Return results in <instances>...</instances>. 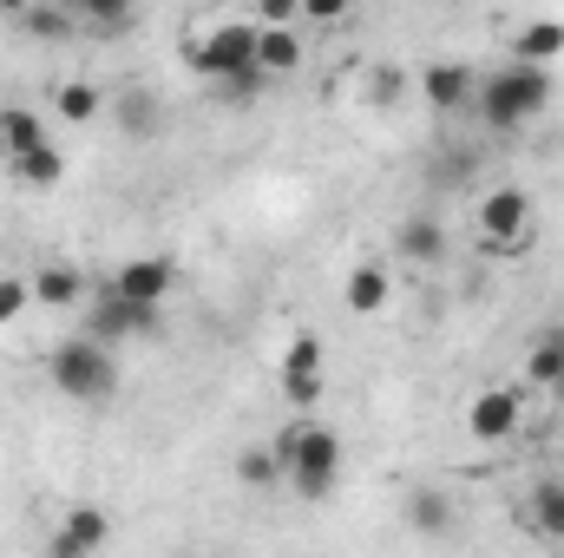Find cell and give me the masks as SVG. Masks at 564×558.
I'll return each instance as SVG.
<instances>
[{
  "instance_id": "19",
  "label": "cell",
  "mask_w": 564,
  "mask_h": 558,
  "mask_svg": "<svg viewBox=\"0 0 564 558\" xmlns=\"http://www.w3.org/2000/svg\"><path fill=\"white\" fill-rule=\"evenodd\" d=\"M0 144H7V164L26 158L33 144H46V119L26 112V106H0Z\"/></svg>"
},
{
  "instance_id": "15",
  "label": "cell",
  "mask_w": 564,
  "mask_h": 558,
  "mask_svg": "<svg viewBox=\"0 0 564 558\" xmlns=\"http://www.w3.org/2000/svg\"><path fill=\"white\" fill-rule=\"evenodd\" d=\"M558 53H564V20H525L519 40H512V66H539V73H552Z\"/></svg>"
},
{
  "instance_id": "11",
  "label": "cell",
  "mask_w": 564,
  "mask_h": 558,
  "mask_svg": "<svg viewBox=\"0 0 564 558\" xmlns=\"http://www.w3.org/2000/svg\"><path fill=\"white\" fill-rule=\"evenodd\" d=\"M401 519H408L414 539H453V533H459V506H453V493H440V486H414Z\"/></svg>"
},
{
  "instance_id": "2",
  "label": "cell",
  "mask_w": 564,
  "mask_h": 558,
  "mask_svg": "<svg viewBox=\"0 0 564 558\" xmlns=\"http://www.w3.org/2000/svg\"><path fill=\"white\" fill-rule=\"evenodd\" d=\"M479 119L492 126V132H519V126H532L545 106H552V73H539V66H492L486 79H479Z\"/></svg>"
},
{
  "instance_id": "18",
  "label": "cell",
  "mask_w": 564,
  "mask_h": 558,
  "mask_svg": "<svg viewBox=\"0 0 564 558\" xmlns=\"http://www.w3.org/2000/svg\"><path fill=\"white\" fill-rule=\"evenodd\" d=\"M302 60H308V46H302V33H295V26H257V66H263V79L295 73Z\"/></svg>"
},
{
  "instance_id": "3",
  "label": "cell",
  "mask_w": 564,
  "mask_h": 558,
  "mask_svg": "<svg viewBox=\"0 0 564 558\" xmlns=\"http://www.w3.org/2000/svg\"><path fill=\"white\" fill-rule=\"evenodd\" d=\"M46 375H53V388H59L66 401H79V408L119 395V355H112L106 342H93V335H66V342L46 355Z\"/></svg>"
},
{
  "instance_id": "13",
  "label": "cell",
  "mask_w": 564,
  "mask_h": 558,
  "mask_svg": "<svg viewBox=\"0 0 564 558\" xmlns=\"http://www.w3.org/2000/svg\"><path fill=\"white\" fill-rule=\"evenodd\" d=\"M421 93H426L433 112H466V106L479 99V73H473V66H426Z\"/></svg>"
},
{
  "instance_id": "8",
  "label": "cell",
  "mask_w": 564,
  "mask_h": 558,
  "mask_svg": "<svg viewBox=\"0 0 564 558\" xmlns=\"http://www.w3.org/2000/svg\"><path fill=\"white\" fill-rule=\"evenodd\" d=\"M519 427H525V401L512 388H479L466 401V433L479 447H506V440H519Z\"/></svg>"
},
{
  "instance_id": "20",
  "label": "cell",
  "mask_w": 564,
  "mask_h": 558,
  "mask_svg": "<svg viewBox=\"0 0 564 558\" xmlns=\"http://www.w3.org/2000/svg\"><path fill=\"white\" fill-rule=\"evenodd\" d=\"M525 382H532V388H558L564 382V329H545V335L525 348Z\"/></svg>"
},
{
  "instance_id": "5",
  "label": "cell",
  "mask_w": 564,
  "mask_h": 558,
  "mask_svg": "<svg viewBox=\"0 0 564 558\" xmlns=\"http://www.w3.org/2000/svg\"><path fill=\"white\" fill-rule=\"evenodd\" d=\"M532 197L519 191V184H492L486 197H479V237L499 250V257H519L525 244H532Z\"/></svg>"
},
{
  "instance_id": "22",
  "label": "cell",
  "mask_w": 564,
  "mask_h": 558,
  "mask_svg": "<svg viewBox=\"0 0 564 558\" xmlns=\"http://www.w3.org/2000/svg\"><path fill=\"white\" fill-rule=\"evenodd\" d=\"M99 106H106V99H99V86H93V79H66V86H53V112H59L66 126H93V119H99Z\"/></svg>"
},
{
  "instance_id": "25",
  "label": "cell",
  "mask_w": 564,
  "mask_h": 558,
  "mask_svg": "<svg viewBox=\"0 0 564 558\" xmlns=\"http://www.w3.org/2000/svg\"><path fill=\"white\" fill-rule=\"evenodd\" d=\"M20 309H33V282L26 277H0V329L20 322Z\"/></svg>"
},
{
  "instance_id": "17",
  "label": "cell",
  "mask_w": 564,
  "mask_h": 558,
  "mask_svg": "<svg viewBox=\"0 0 564 558\" xmlns=\"http://www.w3.org/2000/svg\"><path fill=\"white\" fill-rule=\"evenodd\" d=\"M26 282H33V302L40 309H79L86 302V277L73 264H40Z\"/></svg>"
},
{
  "instance_id": "24",
  "label": "cell",
  "mask_w": 564,
  "mask_h": 558,
  "mask_svg": "<svg viewBox=\"0 0 564 558\" xmlns=\"http://www.w3.org/2000/svg\"><path fill=\"white\" fill-rule=\"evenodd\" d=\"M276 480H282V466H276V453H270V440H263V447H243V453H237V486L263 493V486H276Z\"/></svg>"
},
{
  "instance_id": "1",
  "label": "cell",
  "mask_w": 564,
  "mask_h": 558,
  "mask_svg": "<svg viewBox=\"0 0 564 558\" xmlns=\"http://www.w3.org/2000/svg\"><path fill=\"white\" fill-rule=\"evenodd\" d=\"M191 73H204V79H217L224 86V99H237V106H250L257 99V86H263V66H257V20H217L204 40H191Z\"/></svg>"
},
{
  "instance_id": "23",
  "label": "cell",
  "mask_w": 564,
  "mask_h": 558,
  "mask_svg": "<svg viewBox=\"0 0 564 558\" xmlns=\"http://www.w3.org/2000/svg\"><path fill=\"white\" fill-rule=\"evenodd\" d=\"M20 26L40 33V40H73L79 33V13L73 7H20Z\"/></svg>"
},
{
  "instance_id": "16",
  "label": "cell",
  "mask_w": 564,
  "mask_h": 558,
  "mask_svg": "<svg viewBox=\"0 0 564 558\" xmlns=\"http://www.w3.org/2000/svg\"><path fill=\"white\" fill-rule=\"evenodd\" d=\"M394 250H401V264H440V257H446V224H440L433 211H414V217L401 224Z\"/></svg>"
},
{
  "instance_id": "27",
  "label": "cell",
  "mask_w": 564,
  "mask_h": 558,
  "mask_svg": "<svg viewBox=\"0 0 564 558\" xmlns=\"http://www.w3.org/2000/svg\"><path fill=\"white\" fill-rule=\"evenodd\" d=\"M368 99H375V106H394V99H401V73H375V79H368Z\"/></svg>"
},
{
  "instance_id": "10",
  "label": "cell",
  "mask_w": 564,
  "mask_h": 558,
  "mask_svg": "<svg viewBox=\"0 0 564 558\" xmlns=\"http://www.w3.org/2000/svg\"><path fill=\"white\" fill-rule=\"evenodd\" d=\"M106 539H112L106 506H66L59 513V533H53V558H93Z\"/></svg>"
},
{
  "instance_id": "12",
  "label": "cell",
  "mask_w": 564,
  "mask_h": 558,
  "mask_svg": "<svg viewBox=\"0 0 564 558\" xmlns=\"http://www.w3.org/2000/svg\"><path fill=\"white\" fill-rule=\"evenodd\" d=\"M388 302H394V277H388V264L368 257V264L348 270V282H341V309H348V315H381Z\"/></svg>"
},
{
  "instance_id": "4",
  "label": "cell",
  "mask_w": 564,
  "mask_h": 558,
  "mask_svg": "<svg viewBox=\"0 0 564 558\" xmlns=\"http://www.w3.org/2000/svg\"><path fill=\"white\" fill-rule=\"evenodd\" d=\"M341 460H348L341 433H335V427H322V420H302V433H295V453H289L282 480H289L302 500H328V493L341 486Z\"/></svg>"
},
{
  "instance_id": "7",
  "label": "cell",
  "mask_w": 564,
  "mask_h": 558,
  "mask_svg": "<svg viewBox=\"0 0 564 558\" xmlns=\"http://www.w3.org/2000/svg\"><path fill=\"white\" fill-rule=\"evenodd\" d=\"M158 322H164V309H139V302H126V296L106 289V296L86 309V329H79V335L119 348V342H132V335H158Z\"/></svg>"
},
{
  "instance_id": "6",
  "label": "cell",
  "mask_w": 564,
  "mask_h": 558,
  "mask_svg": "<svg viewBox=\"0 0 564 558\" xmlns=\"http://www.w3.org/2000/svg\"><path fill=\"white\" fill-rule=\"evenodd\" d=\"M328 355H322V335L315 329H295L289 335V348H282V401L295 408V415H308L322 395H328Z\"/></svg>"
},
{
  "instance_id": "21",
  "label": "cell",
  "mask_w": 564,
  "mask_h": 558,
  "mask_svg": "<svg viewBox=\"0 0 564 558\" xmlns=\"http://www.w3.org/2000/svg\"><path fill=\"white\" fill-rule=\"evenodd\" d=\"M13 178H20V184H33V191H53V184L66 178V151H59L53 139L33 144L26 158H13Z\"/></svg>"
},
{
  "instance_id": "9",
  "label": "cell",
  "mask_w": 564,
  "mask_h": 558,
  "mask_svg": "<svg viewBox=\"0 0 564 558\" xmlns=\"http://www.w3.org/2000/svg\"><path fill=\"white\" fill-rule=\"evenodd\" d=\"M112 296H126V302H139V309H164L171 302V289H177V264L171 257H132V264H119L112 282H106Z\"/></svg>"
},
{
  "instance_id": "29",
  "label": "cell",
  "mask_w": 564,
  "mask_h": 558,
  "mask_svg": "<svg viewBox=\"0 0 564 558\" xmlns=\"http://www.w3.org/2000/svg\"><path fill=\"white\" fill-rule=\"evenodd\" d=\"M552 395H558V408H564V382H558V388H552Z\"/></svg>"
},
{
  "instance_id": "28",
  "label": "cell",
  "mask_w": 564,
  "mask_h": 558,
  "mask_svg": "<svg viewBox=\"0 0 564 558\" xmlns=\"http://www.w3.org/2000/svg\"><path fill=\"white\" fill-rule=\"evenodd\" d=\"M341 13H348L341 0H302V20H322V26H328V20H341Z\"/></svg>"
},
{
  "instance_id": "14",
  "label": "cell",
  "mask_w": 564,
  "mask_h": 558,
  "mask_svg": "<svg viewBox=\"0 0 564 558\" xmlns=\"http://www.w3.org/2000/svg\"><path fill=\"white\" fill-rule=\"evenodd\" d=\"M525 533L545 539V546H564V480H539L532 500H525Z\"/></svg>"
},
{
  "instance_id": "26",
  "label": "cell",
  "mask_w": 564,
  "mask_h": 558,
  "mask_svg": "<svg viewBox=\"0 0 564 558\" xmlns=\"http://www.w3.org/2000/svg\"><path fill=\"white\" fill-rule=\"evenodd\" d=\"M119 126H132V132H158V106H151V99H144V93H126V99H119Z\"/></svg>"
}]
</instances>
